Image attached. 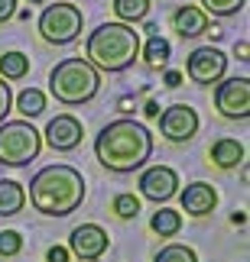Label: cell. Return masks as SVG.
I'll list each match as a JSON object with an SVG mask.
<instances>
[{"instance_id":"6da1fadb","label":"cell","mask_w":250,"mask_h":262,"mask_svg":"<svg viewBox=\"0 0 250 262\" xmlns=\"http://www.w3.org/2000/svg\"><path fill=\"white\" fill-rule=\"evenodd\" d=\"M94 152L107 172H117V175L137 172L153 156V133L137 120H114L98 133Z\"/></svg>"},{"instance_id":"7a4b0ae2","label":"cell","mask_w":250,"mask_h":262,"mask_svg":"<svg viewBox=\"0 0 250 262\" xmlns=\"http://www.w3.org/2000/svg\"><path fill=\"white\" fill-rule=\"evenodd\" d=\"M29 201L46 217H68L85 201V178L72 165H46L29 181Z\"/></svg>"},{"instance_id":"3957f363","label":"cell","mask_w":250,"mask_h":262,"mask_svg":"<svg viewBox=\"0 0 250 262\" xmlns=\"http://www.w3.org/2000/svg\"><path fill=\"white\" fill-rule=\"evenodd\" d=\"M85 62L101 72L114 75V72H124V68L133 65V58L140 55V33H133V26H124V23H101L88 36V46H85Z\"/></svg>"},{"instance_id":"277c9868","label":"cell","mask_w":250,"mask_h":262,"mask_svg":"<svg viewBox=\"0 0 250 262\" xmlns=\"http://www.w3.org/2000/svg\"><path fill=\"white\" fill-rule=\"evenodd\" d=\"M98 88H101V78H98V72L85 58H62L52 68V75H49V91L65 107L88 104L98 94Z\"/></svg>"},{"instance_id":"5b68a950","label":"cell","mask_w":250,"mask_h":262,"mask_svg":"<svg viewBox=\"0 0 250 262\" xmlns=\"http://www.w3.org/2000/svg\"><path fill=\"white\" fill-rule=\"evenodd\" d=\"M43 149V139L26 120H10L0 123V165L20 168L26 162H33Z\"/></svg>"},{"instance_id":"8992f818","label":"cell","mask_w":250,"mask_h":262,"mask_svg":"<svg viewBox=\"0 0 250 262\" xmlns=\"http://www.w3.org/2000/svg\"><path fill=\"white\" fill-rule=\"evenodd\" d=\"M82 10L75 4H55V7H46L43 16H39V33L49 46H68L75 42L78 33H82Z\"/></svg>"},{"instance_id":"52a82bcc","label":"cell","mask_w":250,"mask_h":262,"mask_svg":"<svg viewBox=\"0 0 250 262\" xmlns=\"http://www.w3.org/2000/svg\"><path fill=\"white\" fill-rule=\"evenodd\" d=\"M215 107L227 120H247L250 117V78H227L215 91Z\"/></svg>"},{"instance_id":"ba28073f","label":"cell","mask_w":250,"mask_h":262,"mask_svg":"<svg viewBox=\"0 0 250 262\" xmlns=\"http://www.w3.org/2000/svg\"><path fill=\"white\" fill-rule=\"evenodd\" d=\"M224 68H227V58L221 49H211V46H202L188 55L185 62V72L195 84H218L224 78Z\"/></svg>"},{"instance_id":"9c48e42d","label":"cell","mask_w":250,"mask_h":262,"mask_svg":"<svg viewBox=\"0 0 250 262\" xmlns=\"http://www.w3.org/2000/svg\"><path fill=\"white\" fill-rule=\"evenodd\" d=\"M159 129L169 143H188L198 133V114L188 104H172L159 117Z\"/></svg>"},{"instance_id":"30bf717a","label":"cell","mask_w":250,"mask_h":262,"mask_svg":"<svg viewBox=\"0 0 250 262\" xmlns=\"http://www.w3.org/2000/svg\"><path fill=\"white\" fill-rule=\"evenodd\" d=\"M107 233L98 224H82V227H75L72 230V236H68V246H72V253L82 259V262H94V259H101L107 253Z\"/></svg>"},{"instance_id":"8fae6325","label":"cell","mask_w":250,"mask_h":262,"mask_svg":"<svg viewBox=\"0 0 250 262\" xmlns=\"http://www.w3.org/2000/svg\"><path fill=\"white\" fill-rule=\"evenodd\" d=\"M176 188H179V175L172 172V168H166V165H153V168H146L143 175H140V191H143V198L146 201H169L176 194Z\"/></svg>"},{"instance_id":"7c38bea8","label":"cell","mask_w":250,"mask_h":262,"mask_svg":"<svg viewBox=\"0 0 250 262\" xmlns=\"http://www.w3.org/2000/svg\"><path fill=\"white\" fill-rule=\"evenodd\" d=\"M82 136H85V129L72 114L55 117L52 123L46 126V139H49V146H52L55 152H72V149L82 143Z\"/></svg>"},{"instance_id":"4fadbf2b","label":"cell","mask_w":250,"mask_h":262,"mask_svg":"<svg viewBox=\"0 0 250 262\" xmlns=\"http://www.w3.org/2000/svg\"><path fill=\"white\" fill-rule=\"evenodd\" d=\"M215 204H218V194H215V188L208 185V181H192V185L182 191V210L192 214V217L211 214Z\"/></svg>"},{"instance_id":"5bb4252c","label":"cell","mask_w":250,"mask_h":262,"mask_svg":"<svg viewBox=\"0 0 250 262\" xmlns=\"http://www.w3.org/2000/svg\"><path fill=\"white\" fill-rule=\"evenodd\" d=\"M172 23H176V33L182 39H195V36L208 33V16L202 13V7H188V4L179 7L176 16H172Z\"/></svg>"},{"instance_id":"9a60e30c","label":"cell","mask_w":250,"mask_h":262,"mask_svg":"<svg viewBox=\"0 0 250 262\" xmlns=\"http://www.w3.org/2000/svg\"><path fill=\"white\" fill-rule=\"evenodd\" d=\"M23 204H26V191H23V185L0 178V217H13V214H20V210H23Z\"/></svg>"},{"instance_id":"2e32d148","label":"cell","mask_w":250,"mask_h":262,"mask_svg":"<svg viewBox=\"0 0 250 262\" xmlns=\"http://www.w3.org/2000/svg\"><path fill=\"white\" fill-rule=\"evenodd\" d=\"M211 162L218 168H237L244 162V146L237 139H218L211 146Z\"/></svg>"},{"instance_id":"e0dca14e","label":"cell","mask_w":250,"mask_h":262,"mask_svg":"<svg viewBox=\"0 0 250 262\" xmlns=\"http://www.w3.org/2000/svg\"><path fill=\"white\" fill-rule=\"evenodd\" d=\"M179 227H182V214H176V210H169V207L156 210L153 220H149V230L159 233V236H176Z\"/></svg>"},{"instance_id":"ac0fdd59","label":"cell","mask_w":250,"mask_h":262,"mask_svg":"<svg viewBox=\"0 0 250 262\" xmlns=\"http://www.w3.org/2000/svg\"><path fill=\"white\" fill-rule=\"evenodd\" d=\"M26 72H29V58L23 52H4L0 55V75L7 81H20Z\"/></svg>"},{"instance_id":"d6986e66","label":"cell","mask_w":250,"mask_h":262,"mask_svg":"<svg viewBox=\"0 0 250 262\" xmlns=\"http://www.w3.org/2000/svg\"><path fill=\"white\" fill-rule=\"evenodd\" d=\"M114 13L124 19V26L137 23L149 13V0H114Z\"/></svg>"},{"instance_id":"ffe728a7","label":"cell","mask_w":250,"mask_h":262,"mask_svg":"<svg viewBox=\"0 0 250 262\" xmlns=\"http://www.w3.org/2000/svg\"><path fill=\"white\" fill-rule=\"evenodd\" d=\"M16 110L23 117H39L46 110V97H43V91H36V88H26L23 94L16 97Z\"/></svg>"},{"instance_id":"44dd1931","label":"cell","mask_w":250,"mask_h":262,"mask_svg":"<svg viewBox=\"0 0 250 262\" xmlns=\"http://www.w3.org/2000/svg\"><path fill=\"white\" fill-rule=\"evenodd\" d=\"M153 262H198V256H195V249H188L182 243H169L156 253Z\"/></svg>"},{"instance_id":"7402d4cb","label":"cell","mask_w":250,"mask_h":262,"mask_svg":"<svg viewBox=\"0 0 250 262\" xmlns=\"http://www.w3.org/2000/svg\"><path fill=\"white\" fill-rule=\"evenodd\" d=\"M244 4H247V0H202V13L208 16V13H211V16H234V13H241V10H244Z\"/></svg>"},{"instance_id":"603a6c76","label":"cell","mask_w":250,"mask_h":262,"mask_svg":"<svg viewBox=\"0 0 250 262\" xmlns=\"http://www.w3.org/2000/svg\"><path fill=\"white\" fill-rule=\"evenodd\" d=\"M143 58L149 65H163L166 58H169V42L163 36H149V42H146V49H143Z\"/></svg>"},{"instance_id":"cb8c5ba5","label":"cell","mask_w":250,"mask_h":262,"mask_svg":"<svg viewBox=\"0 0 250 262\" xmlns=\"http://www.w3.org/2000/svg\"><path fill=\"white\" fill-rule=\"evenodd\" d=\"M114 214L124 217V220H133L140 214V198H133V194H117L114 198Z\"/></svg>"},{"instance_id":"d4e9b609","label":"cell","mask_w":250,"mask_h":262,"mask_svg":"<svg viewBox=\"0 0 250 262\" xmlns=\"http://www.w3.org/2000/svg\"><path fill=\"white\" fill-rule=\"evenodd\" d=\"M23 249V236L16 230H0V256H16Z\"/></svg>"},{"instance_id":"484cf974","label":"cell","mask_w":250,"mask_h":262,"mask_svg":"<svg viewBox=\"0 0 250 262\" xmlns=\"http://www.w3.org/2000/svg\"><path fill=\"white\" fill-rule=\"evenodd\" d=\"M10 104H13V94H10V84H4V78H0V123L7 120V114H10Z\"/></svg>"},{"instance_id":"4316f807","label":"cell","mask_w":250,"mask_h":262,"mask_svg":"<svg viewBox=\"0 0 250 262\" xmlns=\"http://www.w3.org/2000/svg\"><path fill=\"white\" fill-rule=\"evenodd\" d=\"M16 13V0H0V23H7Z\"/></svg>"},{"instance_id":"83f0119b","label":"cell","mask_w":250,"mask_h":262,"mask_svg":"<svg viewBox=\"0 0 250 262\" xmlns=\"http://www.w3.org/2000/svg\"><path fill=\"white\" fill-rule=\"evenodd\" d=\"M49 262H68V249L52 246V249H49Z\"/></svg>"},{"instance_id":"f1b7e54d","label":"cell","mask_w":250,"mask_h":262,"mask_svg":"<svg viewBox=\"0 0 250 262\" xmlns=\"http://www.w3.org/2000/svg\"><path fill=\"white\" fill-rule=\"evenodd\" d=\"M179 81H182V75H179V72H169V75H166V84H169V88H179Z\"/></svg>"},{"instance_id":"f546056e","label":"cell","mask_w":250,"mask_h":262,"mask_svg":"<svg viewBox=\"0 0 250 262\" xmlns=\"http://www.w3.org/2000/svg\"><path fill=\"white\" fill-rule=\"evenodd\" d=\"M146 117H159V107L156 104H146Z\"/></svg>"},{"instance_id":"4dcf8cb0","label":"cell","mask_w":250,"mask_h":262,"mask_svg":"<svg viewBox=\"0 0 250 262\" xmlns=\"http://www.w3.org/2000/svg\"><path fill=\"white\" fill-rule=\"evenodd\" d=\"M29 4H43V0H29Z\"/></svg>"}]
</instances>
